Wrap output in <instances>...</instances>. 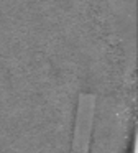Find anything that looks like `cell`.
Returning a JSON list of instances; mask_svg holds the SVG:
<instances>
[{
    "mask_svg": "<svg viewBox=\"0 0 138 153\" xmlns=\"http://www.w3.org/2000/svg\"><path fill=\"white\" fill-rule=\"evenodd\" d=\"M94 109H95V96L94 94L82 92L79 96V105H77V115H76V127H74L71 153H89Z\"/></svg>",
    "mask_w": 138,
    "mask_h": 153,
    "instance_id": "cell-1",
    "label": "cell"
}]
</instances>
